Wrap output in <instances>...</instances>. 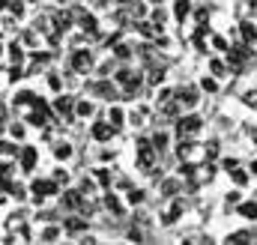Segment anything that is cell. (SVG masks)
Masks as SVG:
<instances>
[{
    "mask_svg": "<svg viewBox=\"0 0 257 245\" xmlns=\"http://www.w3.org/2000/svg\"><path fill=\"white\" fill-rule=\"evenodd\" d=\"M57 191V185L48 183V180H42V183H33V194H36V200H42L45 194H54Z\"/></svg>",
    "mask_w": 257,
    "mask_h": 245,
    "instance_id": "obj_1",
    "label": "cell"
},
{
    "mask_svg": "<svg viewBox=\"0 0 257 245\" xmlns=\"http://www.w3.org/2000/svg\"><path fill=\"white\" fill-rule=\"evenodd\" d=\"M111 135H114V126H108V122H96L93 126V138L96 141H108Z\"/></svg>",
    "mask_w": 257,
    "mask_h": 245,
    "instance_id": "obj_2",
    "label": "cell"
},
{
    "mask_svg": "<svg viewBox=\"0 0 257 245\" xmlns=\"http://www.w3.org/2000/svg\"><path fill=\"white\" fill-rule=\"evenodd\" d=\"M90 54H87V51H75V57H72V66H75V69H78V72H87V69H90Z\"/></svg>",
    "mask_w": 257,
    "mask_h": 245,
    "instance_id": "obj_3",
    "label": "cell"
},
{
    "mask_svg": "<svg viewBox=\"0 0 257 245\" xmlns=\"http://www.w3.org/2000/svg\"><path fill=\"white\" fill-rule=\"evenodd\" d=\"M200 129V120L197 117H186V120H180V135H194Z\"/></svg>",
    "mask_w": 257,
    "mask_h": 245,
    "instance_id": "obj_4",
    "label": "cell"
},
{
    "mask_svg": "<svg viewBox=\"0 0 257 245\" xmlns=\"http://www.w3.org/2000/svg\"><path fill=\"white\" fill-rule=\"evenodd\" d=\"M33 162H36V150H33V147H27V150H24V159H21L24 171H30V168H33Z\"/></svg>",
    "mask_w": 257,
    "mask_h": 245,
    "instance_id": "obj_5",
    "label": "cell"
},
{
    "mask_svg": "<svg viewBox=\"0 0 257 245\" xmlns=\"http://www.w3.org/2000/svg\"><path fill=\"white\" fill-rule=\"evenodd\" d=\"M54 153H57V159H69V156H72V147H69V144H57Z\"/></svg>",
    "mask_w": 257,
    "mask_h": 245,
    "instance_id": "obj_6",
    "label": "cell"
},
{
    "mask_svg": "<svg viewBox=\"0 0 257 245\" xmlns=\"http://www.w3.org/2000/svg\"><path fill=\"white\" fill-rule=\"evenodd\" d=\"M81 27L84 30H96V18L93 15H81Z\"/></svg>",
    "mask_w": 257,
    "mask_h": 245,
    "instance_id": "obj_7",
    "label": "cell"
},
{
    "mask_svg": "<svg viewBox=\"0 0 257 245\" xmlns=\"http://www.w3.org/2000/svg\"><path fill=\"white\" fill-rule=\"evenodd\" d=\"M15 153H18V147H12V144L0 141V156H15Z\"/></svg>",
    "mask_w": 257,
    "mask_h": 245,
    "instance_id": "obj_8",
    "label": "cell"
},
{
    "mask_svg": "<svg viewBox=\"0 0 257 245\" xmlns=\"http://www.w3.org/2000/svg\"><path fill=\"white\" fill-rule=\"evenodd\" d=\"M242 215H248V218H257V203H242Z\"/></svg>",
    "mask_w": 257,
    "mask_h": 245,
    "instance_id": "obj_9",
    "label": "cell"
},
{
    "mask_svg": "<svg viewBox=\"0 0 257 245\" xmlns=\"http://www.w3.org/2000/svg\"><path fill=\"white\" fill-rule=\"evenodd\" d=\"M177 15H180V18L189 15V0H177Z\"/></svg>",
    "mask_w": 257,
    "mask_h": 245,
    "instance_id": "obj_10",
    "label": "cell"
},
{
    "mask_svg": "<svg viewBox=\"0 0 257 245\" xmlns=\"http://www.w3.org/2000/svg\"><path fill=\"white\" fill-rule=\"evenodd\" d=\"M78 114H81V117H90V114H93V105H90V102H81V105H78Z\"/></svg>",
    "mask_w": 257,
    "mask_h": 245,
    "instance_id": "obj_11",
    "label": "cell"
},
{
    "mask_svg": "<svg viewBox=\"0 0 257 245\" xmlns=\"http://www.w3.org/2000/svg\"><path fill=\"white\" fill-rule=\"evenodd\" d=\"M66 227H69V233H78V230H84V221H66Z\"/></svg>",
    "mask_w": 257,
    "mask_h": 245,
    "instance_id": "obj_12",
    "label": "cell"
},
{
    "mask_svg": "<svg viewBox=\"0 0 257 245\" xmlns=\"http://www.w3.org/2000/svg\"><path fill=\"white\" fill-rule=\"evenodd\" d=\"M165 144H168V135H165V132H159V135H156V150H162Z\"/></svg>",
    "mask_w": 257,
    "mask_h": 245,
    "instance_id": "obj_13",
    "label": "cell"
},
{
    "mask_svg": "<svg viewBox=\"0 0 257 245\" xmlns=\"http://www.w3.org/2000/svg\"><path fill=\"white\" fill-rule=\"evenodd\" d=\"M128 200H132V203H141V200H144V191H128Z\"/></svg>",
    "mask_w": 257,
    "mask_h": 245,
    "instance_id": "obj_14",
    "label": "cell"
},
{
    "mask_svg": "<svg viewBox=\"0 0 257 245\" xmlns=\"http://www.w3.org/2000/svg\"><path fill=\"white\" fill-rule=\"evenodd\" d=\"M111 120H114V122H123V111H120V108H111Z\"/></svg>",
    "mask_w": 257,
    "mask_h": 245,
    "instance_id": "obj_15",
    "label": "cell"
},
{
    "mask_svg": "<svg viewBox=\"0 0 257 245\" xmlns=\"http://www.w3.org/2000/svg\"><path fill=\"white\" fill-rule=\"evenodd\" d=\"M230 174H233V180H236V183H239V185H242V183H245V180H248V177H245L242 171H230Z\"/></svg>",
    "mask_w": 257,
    "mask_h": 245,
    "instance_id": "obj_16",
    "label": "cell"
},
{
    "mask_svg": "<svg viewBox=\"0 0 257 245\" xmlns=\"http://www.w3.org/2000/svg\"><path fill=\"white\" fill-rule=\"evenodd\" d=\"M114 54H117V57H128V48H126V45H117V48H114Z\"/></svg>",
    "mask_w": 257,
    "mask_h": 245,
    "instance_id": "obj_17",
    "label": "cell"
},
{
    "mask_svg": "<svg viewBox=\"0 0 257 245\" xmlns=\"http://www.w3.org/2000/svg\"><path fill=\"white\" fill-rule=\"evenodd\" d=\"M245 105H254L257 108V93H245Z\"/></svg>",
    "mask_w": 257,
    "mask_h": 245,
    "instance_id": "obj_18",
    "label": "cell"
}]
</instances>
